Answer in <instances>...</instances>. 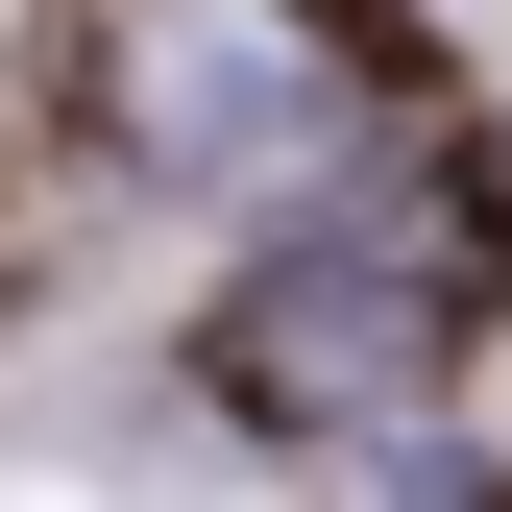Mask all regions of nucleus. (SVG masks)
Returning a JSON list of instances; mask_svg holds the SVG:
<instances>
[{
  "label": "nucleus",
  "instance_id": "nucleus-1",
  "mask_svg": "<svg viewBox=\"0 0 512 512\" xmlns=\"http://www.w3.org/2000/svg\"><path fill=\"white\" fill-rule=\"evenodd\" d=\"M147 74H122V122H147V171H269L317 147V25H269V0H147Z\"/></svg>",
  "mask_w": 512,
  "mask_h": 512
}]
</instances>
